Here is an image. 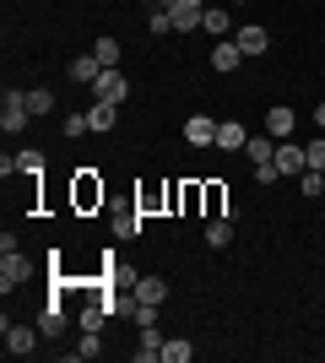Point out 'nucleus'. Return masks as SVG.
<instances>
[{
	"mask_svg": "<svg viewBox=\"0 0 325 363\" xmlns=\"http://www.w3.org/2000/svg\"><path fill=\"white\" fill-rule=\"evenodd\" d=\"M0 331H6V352H11V358H33V352H38V325H16L11 315L0 320Z\"/></svg>",
	"mask_w": 325,
	"mask_h": 363,
	"instance_id": "nucleus-1",
	"label": "nucleus"
},
{
	"mask_svg": "<svg viewBox=\"0 0 325 363\" xmlns=\"http://www.w3.org/2000/svg\"><path fill=\"white\" fill-rule=\"evenodd\" d=\"M33 108H28V92L6 87V98H0V130H28Z\"/></svg>",
	"mask_w": 325,
	"mask_h": 363,
	"instance_id": "nucleus-2",
	"label": "nucleus"
},
{
	"mask_svg": "<svg viewBox=\"0 0 325 363\" xmlns=\"http://www.w3.org/2000/svg\"><path fill=\"white\" fill-rule=\"evenodd\" d=\"M28 277H33V260H22V250H6V255H0V293L22 288Z\"/></svg>",
	"mask_w": 325,
	"mask_h": 363,
	"instance_id": "nucleus-3",
	"label": "nucleus"
},
{
	"mask_svg": "<svg viewBox=\"0 0 325 363\" xmlns=\"http://www.w3.org/2000/svg\"><path fill=\"white\" fill-rule=\"evenodd\" d=\"M233 44L244 49V60H261L266 49H271V33H266L261 22H249V28H239V33H233Z\"/></svg>",
	"mask_w": 325,
	"mask_h": 363,
	"instance_id": "nucleus-4",
	"label": "nucleus"
},
{
	"mask_svg": "<svg viewBox=\"0 0 325 363\" xmlns=\"http://www.w3.org/2000/svg\"><path fill=\"white\" fill-rule=\"evenodd\" d=\"M169 16H173V33H195L206 22V6H201V0H173Z\"/></svg>",
	"mask_w": 325,
	"mask_h": 363,
	"instance_id": "nucleus-5",
	"label": "nucleus"
},
{
	"mask_svg": "<svg viewBox=\"0 0 325 363\" xmlns=\"http://www.w3.org/2000/svg\"><path fill=\"white\" fill-rule=\"evenodd\" d=\"M93 92L103 98V104H125V92H130V82L120 76V65H103V76L93 82Z\"/></svg>",
	"mask_w": 325,
	"mask_h": 363,
	"instance_id": "nucleus-6",
	"label": "nucleus"
},
{
	"mask_svg": "<svg viewBox=\"0 0 325 363\" xmlns=\"http://www.w3.org/2000/svg\"><path fill=\"white\" fill-rule=\"evenodd\" d=\"M76 206H81V212L103 206V179H98L93 168H81V174H76Z\"/></svg>",
	"mask_w": 325,
	"mask_h": 363,
	"instance_id": "nucleus-7",
	"label": "nucleus"
},
{
	"mask_svg": "<svg viewBox=\"0 0 325 363\" xmlns=\"http://www.w3.org/2000/svg\"><path fill=\"white\" fill-rule=\"evenodd\" d=\"M212 65H217L222 76H233L239 65H244V49L233 44V38H217V44H212Z\"/></svg>",
	"mask_w": 325,
	"mask_h": 363,
	"instance_id": "nucleus-8",
	"label": "nucleus"
},
{
	"mask_svg": "<svg viewBox=\"0 0 325 363\" xmlns=\"http://www.w3.org/2000/svg\"><path fill=\"white\" fill-rule=\"evenodd\" d=\"M304 168H309L304 147L298 141H277V174H304Z\"/></svg>",
	"mask_w": 325,
	"mask_h": 363,
	"instance_id": "nucleus-9",
	"label": "nucleus"
},
{
	"mask_svg": "<svg viewBox=\"0 0 325 363\" xmlns=\"http://www.w3.org/2000/svg\"><path fill=\"white\" fill-rule=\"evenodd\" d=\"M185 141H190V147H212V141H217V120L190 114V120H185Z\"/></svg>",
	"mask_w": 325,
	"mask_h": 363,
	"instance_id": "nucleus-10",
	"label": "nucleus"
},
{
	"mask_svg": "<svg viewBox=\"0 0 325 363\" xmlns=\"http://www.w3.org/2000/svg\"><path fill=\"white\" fill-rule=\"evenodd\" d=\"M293 125H298V114H293V108H287V104L266 108V130H271V136H277V141H287V136H293Z\"/></svg>",
	"mask_w": 325,
	"mask_h": 363,
	"instance_id": "nucleus-11",
	"label": "nucleus"
},
{
	"mask_svg": "<svg viewBox=\"0 0 325 363\" xmlns=\"http://www.w3.org/2000/svg\"><path fill=\"white\" fill-rule=\"evenodd\" d=\"M244 141H249L244 125H239V120H222V125H217V141H212V147H222V152H244Z\"/></svg>",
	"mask_w": 325,
	"mask_h": 363,
	"instance_id": "nucleus-12",
	"label": "nucleus"
},
{
	"mask_svg": "<svg viewBox=\"0 0 325 363\" xmlns=\"http://www.w3.org/2000/svg\"><path fill=\"white\" fill-rule=\"evenodd\" d=\"M163 342H169V336L157 331V325H141V347H136V363H157V358H163Z\"/></svg>",
	"mask_w": 325,
	"mask_h": 363,
	"instance_id": "nucleus-13",
	"label": "nucleus"
},
{
	"mask_svg": "<svg viewBox=\"0 0 325 363\" xmlns=\"http://www.w3.org/2000/svg\"><path fill=\"white\" fill-rule=\"evenodd\" d=\"M98 76H103V60H98V55H76V60H71V82H81V87H93Z\"/></svg>",
	"mask_w": 325,
	"mask_h": 363,
	"instance_id": "nucleus-14",
	"label": "nucleus"
},
{
	"mask_svg": "<svg viewBox=\"0 0 325 363\" xmlns=\"http://www.w3.org/2000/svg\"><path fill=\"white\" fill-rule=\"evenodd\" d=\"M271 141H277V136H249V141H244V157H249L255 168H261V163H277V152H271Z\"/></svg>",
	"mask_w": 325,
	"mask_h": 363,
	"instance_id": "nucleus-15",
	"label": "nucleus"
},
{
	"mask_svg": "<svg viewBox=\"0 0 325 363\" xmlns=\"http://www.w3.org/2000/svg\"><path fill=\"white\" fill-rule=\"evenodd\" d=\"M201 206H206V217H228V190L222 184H201Z\"/></svg>",
	"mask_w": 325,
	"mask_h": 363,
	"instance_id": "nucleus-16",
	"label": "nucleus"
},
{
	"mask_svg": "<svg viewBox=\"0 0 325 363\" xmlns=\"http://www.w3.org/2000/svg\"><path fill=\"white\" fill-rule=\"evenodd\" d=\"M136 298L141 303H163L169 298V282H163V277H136Z\"/></svg>",
	"mask_w": 325,
	"mask_h": 363,
	"instance_id": "nucleus-17",
	"label": "nucleus"
},
{
	"mask_svg": "<svg viewBox=\"0 0 325 363\" xmlns=\"http://www.w3.org/2000/svg\"><path fill=\"white\" fill-rule=\"evenodd\" d=\"M114 120H120V104H103V98H98V104L87 108V125H93V130H114Z\"/></svg>",
	"mask_w": 325,
	"mask_h": 363,
	"instance_id": "nucleus-18",
	"label": "nucleus"
},
{
	"mask_svg": "<svg viewBox=\"0 0 325 363\" xmlns=\"http://www.w3.org/2000/svg\"><path fill=\"white\" fill-rule=\"evenodd\" d=\"M206 244H212V250H228L233 244V217H212V223H206Z\"/></svg>",
	"mask_w": 325,
	"mask_h": 363,
	"instance_id": "nucleus-19",
	"label": "nucleus"
},
{
	"mask_svg": "<svg viewBox=\"0 0 325 363\" xmlns=\"http://www.w3.org/2000/svg\"><path fill=\"white\" fill-rule=\"evenodd\" d=\"M38 331H44V336H60L65 331V315H60V303H55V298L38 309Z\"/></svg>",
	"mask_w": 325,
	"mask_h": 363,
	"instance_id": "nucleus-20",
	"label": "nucleus"
},
{
	"mask_svg": "<svg viewBox=\"0 0 325 363\" xmlns=\"http://www.w3.org/2000/svg\"><path fill=\"white\" fill-rule=\"evenodd\" d=\"M16 174H22V179H38V174H44V152H16Z\"/></svg>",
	"mask_w": 325,
	"mask_h": 363,
	"instance_id": "nucleus-21",
	"label": "nucleus"
},
{
	"mask_svg": "<svg viewBox=\"0 0 325 363\" xmlns=\"http://www.w3.org/2000/svg\"><path fill=\"white\" fill-rule=\"evenodd\" d=\"M195 358V347H190L185 336H173V342H163V363H190Z\"/></svg>",
	"mask_w": 325,
	"mask_h": 363,
	"instance_id": "nucleus-22",
	"label": "nucleus"
},
{
	"mask_svg": "<svg viewBox=\"0 0 325 363\" xmlns=\"http://www.w3.org/2000/svg\"><path fill=\"white\" fill-rule=\"evenodd\" d=\"M206 33H212V38H228V11H222V6H206V22H201Z\"/></svg>",
	"mask_w": 325,
	"mask_h": 363,
	"instance_id": "nucleus-23",
	"label": "nucleus"
},
{
	"mask_svg": "<svg viewBox=\"0 0 325 363\" xmlns=\"http://www.w3.org/2000/svg\"><path fill=\"white\" fill-rule=\"evenodd\" d=\"M298 190H304V196H325V168H304V179H298Z\"/></svg>",
	"mask_w": 325,
	"mask_h": 363,
	"instance_id": "nucleus-24",
	"label": "nucleus"
},
{
	"mask_svg": "<svg viewBox=\"0 0 325 363\" xmlns=\"http://www.w3.org/2000/svg\"><path fill=\"white\" fill-rule=\"evenodd\" d=\"M103 352V342H98V331H81V342L71 347V358H98Z\"/></svg>",
	"mask_w": 325,
	"mask_h": 363,
	"instance_id": "nucleus-25",
	"label": "nucleus"
},
{
	"mask_svg": "<svg viewBox=\"0 0 325 363\" xmlns=\"http://www.w3.org/2000/svg\"><path fill=\"white\" fill-rule=\"evenodd\" d=\"M28 108L33 114H49V108H55V92L49 87H28Z\"/></svg>",
	"mask_w": 325,
	"mask_h": 363,
	"instance_id": "nucleus-26",
	"label": "nucleus"
},
{
	"mask_svg": "<svg viewBox=\"0 0 325 363\" xmlns=\"http://www.w3.org/2000/svg\"><path fill=\"white\" fill-rule=\"evenodd\" d=\"M114 233H120V239H136L141 233V212H120L114 217Z\"/></svg>",
	"mask_w": 325,
	"mask_h": 363,
	"instance_id": "nucleus-27",
	"label": "nucleus"
},
{
	"mask_svg": "<svg viewBox=\"0 0 325 363\" xmlns=\"http://www.w3.org/2000/svg\"><path fill=\"white\" fill-rule=\"evenodd\" d=\"M103 320H108V309H103V298H98V303H87V309H81V331H98Z\"/></svg>",
	"mask_w": 325,
	"mask_h": 363,
	"instance_id": "nucleus-28",
	"label": "nucleus"
},
{
	"mask_svg": "<svg viewBox=\"0 0 325 363\" xmlns=\"http://www.w3.org/2000/svg\"><path fill=\"white\" fill-rule=\"evenodd\" d=\"M93 55H98L103 65H120V44H114V38H98V44H93Z\"/></svg>",
	"mask_w": 325,
	"mask_h": 363,
	"instance_id": "nucleus-29",
	"label": "nucleus"
},
{
	"mask_svg": "<svg viewBox=\"0 0 325 363\" xmlns=\"http://www.w3.org/2000/svg\"><path fill=\"white\" fill-rule=\"evenodd\" d=\"M147 28H152L157 38H163V33H173V16L163 11V6H152V22H147Z\"/></svg>",
	"mask_w": 325,
	"mask_h": 363,
	"instance_id": "nucleus-30",
	"label": "nucleus"
},
{
	"mask_svg": "<svg viewBox=\"0 0 325 363\" xmlns=\"http://www.w3.org/2000/svg\"><path fill=\"white\" fill-rule=\"evenodd\" d=\"M65 136H93V125H87V114H65Z\"/></svg>",
	"mask_w": 325,
	"mask_h": 363,
	"instance_id": "nucleus-31",
	"label": "nucleus"
},
{
	"mask_svg": "<svg viewBox=\"0 0 325 363\" xmlns=\"http://www.w3.org/2000/svg\"><path fill=\"white\" fill-rule=\"evenodd\" d=\"M304 157H309V168H325V136H314L309 147H304Z\"/></svg>",
	"mask_w": 325,
	"mask_h": 363,
	"instance_id": "nucleus-32",
	"label": "nucleus"
},
{
	"mask_svg": "<svg viewBox=\"0 0 325 363\" xmlns=\"http://www.w3.org/2000/svg\"><path fill=\"white\" fill-rule=\"evenodd\" d=\"M130 315H136V325H157V303H141V298H136V309H130Z\"/></svg>",
	"mask_w": 325,
	"mask_h": 363,
	"instance_id": "nucleus-33",
	"label": "nucleus"
},
{
	"mask_svg": "<svg viewBox=\"0 0 325 363\" xmlns=\"http://www.w3.org/2000/svg\"><path fill=\"white\" fill-rule=\"evenodd\" d=\"M179 201H185V212H190V206H201V184H185V190H179Z\"/></svg>",
	"mask_w": 325,
	"mask_h": 363,
	"instance_id": "nucleus-34",
	"label": "nucleus"
},
{
	"mask_svg": "<svg viewBox=\"0 0 325 363\" xmlns=\"http://www.w3.org/2000/svg\"><path fill=\"white\" fill-rule=\"evenodd\" d=\"M314 125H320V130H325V104H320V108H314Z\"/></svg>",
	"mask_w": 325,
	"mask_h": 363,
	"instance_id": "nucleus-35",
	"label": "nucleus"
},
{
	"mask_svg": "<svg viewBox=\"0 0 325 363\" xmlns=\"http://www.w3.org/2000/svg\"><path fill=\"white\" fill-rule=\"evenodd\" d=\"M152 6H163V11H169V6H173V0H152Z\"/></svg>",
	"mask_w": 325,
	"mask_h": 363,
	"instance_id": "nucleus-36",
	"label": "nucleus"
},
{
	"mask_svg": "<svg viewBox=\"0 0 325 363\" xmlns=\"http://www.w3.org/2000/svg\"><path fill=\"white\" fill-rule=\"evenodd\" d=\"M228 6H244V0H228Z\"/></svg>",
	"mask_w": 325,
	"mask_h": 363,
	"instance_id": "nucleus-37",
	"label": "nucleus"
}]
</instances>
